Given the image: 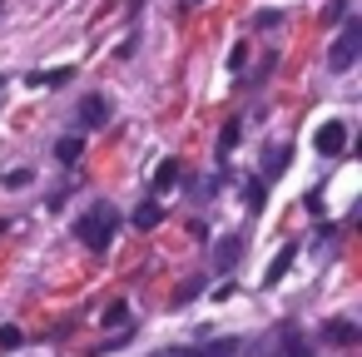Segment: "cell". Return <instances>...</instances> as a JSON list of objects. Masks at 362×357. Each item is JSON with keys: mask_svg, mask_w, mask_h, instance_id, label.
<instances>
[{"mask_svg": "<svg viewBox=\"0 0 362 357\" xmlns=\"http://www.w3.org/2000/svg\"><path fill=\"white\" fill-rule=\"evenodd\" d=\"M134 223H139V228H154V223H159V204H154V199L139 204V209H134Z\"/></svg>", "mask_w": 362, "mask_h": 357, "instance_id": "cell-12", "label": "cell"}, {"mask_svg": "<svg viewBox=\"0 0 362 357\" xmlns=\"http://www.w3.org/2000/svg\"><path fill=\"white\" fill-rule=\"evenodd\" d=\"M238 253H243V238H223V243L214 248V268H218V273H228V268L238 263Z\"/></svg>", "mask_w": 362, "mask_h": 357, "instance_id": "cell-8", "label": "cell"}, {"mask_svg": "<svg viewBox=\"0 0 362 357\" xmlns=\"http://www.w3.org/2000/svg\"><path fill=\"white\" fill-rule=\"evenodd\" d=\"M0 347H21V327H0Z\"/></svg>", "mask_w": 362, "mask_h": 357, "instance_id": "cell-16", "label": "cell"}, {"mask_svg": "<svg viewBox=\"0 0 362 357\" xmlns=\"http://www.w3.org/2000/svg\"><path fill=\"white\" fill-rule=\"evenodd\" d=\"M124 317H129V308H124V303H115V308H110V317H105V322H110V327H119V322H124Z\"/></svg>", "mask_w": 362, "mask_h": 357, "instance_id": "cell-20", "label": "cell"}, {"mask_svg": "<svg viewBox=\"0 0 362 357\" xmlns=\"http://www.w3.org/2000/svg\"><path fill=\"white\" fill-rule=\"evenodd\" d=\"M80 119H85V124H105V119H110V100H105V95H85Z\"/></svg>", "mask_w": 362, "mask_h": 357, "instance_id": "cell-7", "label": "cell"}, {"mask_svg": "<svg viewBox=\"0 0 362 357\" xmlns=\"http://www.w3.org/2000/svg\"><path fill=\"white\" fill-rule=\"evenodd\" d=\"M70 80V70H35L30 75V85H65Z\"/></svg>", "mask_w": 362, "mask_h": 357, "instance_id": "cell-13", "label": "cell"}, {"mask_svg": "<svg viewBox=\"0 0 362 357\" xmlns=\"http://www.w3.org/2000/svg\"><path fill=\"white\" fill-rule=\"evenodd\" d=\"M357 55H362V21H347L342 25V35L332 40V50H327V70H352L357 65Z\"/></svg>", "mask_w": 362, "mask_h": 357, "instance_id": "cell-2", "label": "cell"}, {"mask_svg": "<svg viewBox=\"0 0 362 357\" xmlns=\"http://www.w3.org/2000/svg\"><path fill=\"white\" fill-rule=\"evenodd\" d=\"M80 149H85V139H80V134H70V139H60V144H55V159H60V164H75V159H80Z\"/></svg>", "mask_w": 362, "mask_h": 357, "instance_id": "cell-11", "label": "cell"}, {"mask_svg": "<svg viewBox=\"0 0 362 357\" xmlns=\"http://www.w3.org/2000/svg\"><path fill=\"white\" fill-rule=\"evenodd\" d=\"M313 144H317L322 159H337V154L347 149V124H342V119H327V124L313 134Z\"/></svg>", "mask_w": 362, "mask_h": 357, "instance_id": "cell-3", "label": "cell"}, {"mask_svg": "<svg viewBox=\"0 0 362 357\" xmlns=\"http://www.w3.org/2000/svg\"><path fill=\"white\" fill-rule=\"evenodd\" d=\"M293 253H298V243H283V253H278V258L268 263V278H263V283H278V278L288 273V263H293Z\"/></svg>", "mask_w": 362, "mask_h": 357, "instance_id": "cell-10", "label": "cell"}, {"mask_svg": "<svg viewBox=\"0 0 362 357\" xmlns=\"http://www.w3.org/2000/svg\"><path fill=\"white\" fill-rule=\"evenodd\" d=\"M115 228H119V209L115 204H90L85 213H80V223H75V233H80V243L90 248V253H105L110 248V238H115Z\"/></svg>", "mask_w": 362, "mask_h": 357, "instance_id": "cell-1", "label": "cell"}, {"mask_svg": "<svg viewBox=\"0 0 362 357\" xmlns=\"http://www.w3.org/2000/svg\"><path fill=\"white\" fill-rule=\"evenodd\" d=\"M248 209H253V213L263 209V184H248Z\"/></svg>", "mask_w": 362, "mask_h": 357, "instance_id": "cell-19", "label": "cell"}, {"mask_svg": "<svg viewBox=\"0 0 362 357\" xmlns=\"http://www.w3.org/2000/svg\"><path fill=\"white\" fill-rule=\"evenodd\" d=\"M6 184H11V189H25V184H30V169H16V174H6Z\"/></svg>", "mask_w": 362, "mask_h": 357, "instance_id": "cell-18", "label": "cell"}, {"mask_svg": "<svg viewBox=\"0 0 362 357\" xmlns=\"http://www.w3.org/2000/svg\"><path fill=\"white\" fill-rule=\"evenodd\" d=\"M199 288H204V283H199V278H189V283H184V288H179V303H189V298H194V293H199Z\"/></svg>", "mask_w": 362, "mask_h": 357, "instance_id": "cell-21", "label": "cell"}, {"mask_svg": "<svg viewBox=\"0 0 362 357\" xmlns=\"http://www.w3.org/2000/svg\"><path fill=\"white\" fill-rule=\"evenodd\" d=\"M174 179H179V159H164V164H159V169H154V194H159V199H164V189H169V184H174Z\"/></svg>", "mask_w": 362, "mask_h": 357, "instance_id": "cell-9", "label": "cell"}, {"mask_svg": "<svg viewBox=\"0 0 362 357\" xmlns=\"http://www.w3.org/2000/svg\"><path fill=\"white\" fill-rule=\"evenodd\" d=\"M278 21H283L278 11H258V21H253V25H258V30H268V25H278Z\"/></svg>", "mask_w": 362, "mask_h": 357, "instance_id": "cell-17", "label": "cell"}, {"mask_svg": "<svg viewBox=\"0 0 362 357\" xmlns=\"http://www.w3.org/2000/svg\"><path fill=\"white\" fill-rule=\"evenodd\" d=\"M0 90H6V75H0Z\"/></svg>", "mask_w": 362, "mask_h": 357, "instance_id": "cell-23", "label": "cell"}, {"mask_svg": "<svg viewBox=\"0 0 362 357\" xmlns=\"http://www.w3.org/2000/svg\"><path fill=\"white\" fill-rule=\"evenodd\" d=\"M184 6H199V0H184Z\"/></svg>", "mask_w": 362, "mask_h": 357, "instance_id": "cell-22", "label": "cell"}, {"mask_svg": "<svg viewBox=\"0 0 362 357\" xmlns=\"http://www.w3.org/2000/svg\"><path fill=\"white\" fill-rule=\"evenodd\" d=\"M322 342H332V347H352V342H357V322H347V317L327 322V327H322Z\"/></svg>", "mask_w": 362, "mask_h": 357, "instance_id": "cell-4", "label": "cell"}, {"mask_svg": "<svg viewBox=\"0 0 362 357\" xmlns=\"http://www.w3.org/2000/svg\"><path fill=\"white\" fill-rule=\"evenodd\" d=\"M278 357H313V342H308L298 327H288L283 342H278Z\"/></svg>", "mask_w": 362, "mask_h": 357, "instance_id": "cell-6", "label": "cell"}, {"mask_svg": "<svg viewBox=\"0 0 362 357\" xmlns=\"http://www.w3.org/2000/svg\"><path fill=\"white\" fill-rule=\"evenodd\" d=\"M278 169H288V144L283 149H268V174H278Z\"/></svg>", "mask_w": 362, "mask_h": 357, "instance_id": "cell-15", "label": "cell"}, {"mask_svg": "<svg viewBox=\"0 0 362 357\" xmlns=\"http://www.w3.org/2000/svg\"><path fill=\"white\" fill-rule=\"evenodd\" d=\"M233 144H238V119H228V124H223V134H218V154H228Z\"/></svg>", "mask_w": 362, "mask_h": 357, "instance_id": "cell-14", "label": "cell"}, {"mask_svg": "<svg viewBox=\"0 0 362 357\" xmlns=\"http://www.w3.org/2000/svg\"><path fill=\"white\" fill-rule=\"evenodd\" d=\"M238 352H243L238 337H214V342H204L199 352H184V357H238Z\"/></svg>", "mask_w": 362, "mask_h": 357, "instance_id": "cell-5", "label": "cell"}]
</instances>
